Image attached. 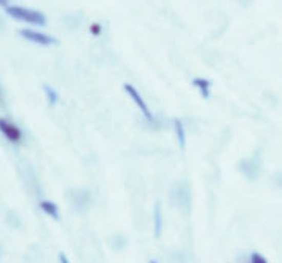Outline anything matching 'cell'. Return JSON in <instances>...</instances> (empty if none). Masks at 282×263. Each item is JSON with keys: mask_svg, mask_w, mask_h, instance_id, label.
Here are the masks:
<instances>
[{"mask_svg": "<svg viewBox=\"0 0 282 263\" xmlns=\"http://www.w3.org/2000/svg\"><path fill=\"white\" fill-rule=\"evenodd\" d=\"M7 13L11 18L27 23V24H34V26H45L47 18L42 11L32 10V8H26V7H18V5H11L7 7Z\"/></svg>", "mask_w": 282, "mask_h": 263, "instance_id": "cell-1", "label": "cell"}, {"mask_svg": "<svg viewBox=\"0 0 282 263\" xmlns=\"http://www.w3.org/2000/svg\"><path fill=\"white\" fill-rule=\"evenodd\" d=\"M123 90H125V91H126V94L132 99V102H134V104H136V107L142 112L144 118H145L147 122H152V120H153V115H152L150 109H148L147 102L144 100V97L140 96V93L136 90V88L132 86V85H129V83H125V85H123Z\"/></svg>", "mask_w": 282, "mask_h": 263, "instance_id": "cell-2", "label": "cell"}, {"mask_svg": "<svg viewBox=\"0 0 282 263\" xmlns=\"http://www.w3.org/2000/svg\"><path fill=\"white\" fill-rule=\"evenodd\" d=\"M19 35L23 38L29 40V42L37 43V45H43V47L54 45V43H56V38L54 37L47 35V34H42V32H37V31H32V29H21Z\"/></svg>", "mask_w": 282, "mask_h": 263, "instance_id": "cell-3", "label": "cell"}, {"mask_svg": "<svg viewBox=\"0 0 282 263\" xmlns=\"http://www.w3.org/2000/svg\"><path fill=\"white\" fill-rule=\"evenodd\" d=\"M0 133H2L11 144H19L23 139L21 129L7 118H0Z\"/></svg>", "mask_w": 282, "mask_h": 263, "instance_id": "cell-4", "label": "cell"}, {"mask_svg": "<svg viewBox=\"0 0 282 263\" xmlns=\"http://www.w3.org/2000/svg\"><path fill=\"white\" fill-rule=\"evenodd\" d=\"M239 171L247 175L249 179H255L257 174L260 172V159L258 156H254V158H246L243 161H239Z\"/></svg>", "mask_w": 282, "mask_h": 263, "instance_id": "cell-5", "label": "cell"}, {"mask_svg": "<svg viewBox=\"0 0 282 263\" xmlns=\"http://www.w3.org/2000/svg\"><path fill=\"white\" fill-rule=\"evenodd\" d=\"M172 128H174V134L177 139V144H179L180 150H185L187 147V131H185V125L182 120L174 118L172 120Z\"/></svg>", "mask_w": 282, "mask_h": 263, "instance_id": "cell-6", "label": "cell"}, {"mask_svg": "<svg viewBox=\"0 0 282 263\" xmlns=\"http://www.w3.org/2000/svg\"><path fill=\"white\" fill-rule=\"evenodd\" d=\"M193 86H195L196 90H198V93L201 94V97H204V99H209L211 97V93H212V90H211V80H207L204 77H196L195 80H193Z\"/></svg>", "mask_w": 282, "mask_h": 263, "instance_id": "cell-7", "label": "cell"}, {"mask_svg": "<svg viewBox=\"0 0 282 263\" xmlns=\"http://www.w3.org/2000/svg\"><path fill=\"white\" fill-rule=\"evenodd\" d=\"M40 209L45 212L47 215L53 217L54 220H57V218H59V209H57V206L53 201H42L40 203Z\"/></svg>", "mask_w": 282, "mask_h": 263, "instance_id": "cell-8", "label": "cell"}, {"mask_svg": "<svg viewBox=\"0 0 282 263\" xmlns=\"http://www.w3.org/2000/svg\"><path fill=\"white\" fill-rule=\"evenodd\" d=\"M153 217H155V238L161 236V208L159 204H155V211H153Z\"/></svg>", "mask_w": 282, "mask_h": 263, "instance_id": "cell-9", "label": "cell"}, {"mask_svg": "<svg viewBox=\"0 0 282 263\" xmlns=\"http://www.w3.org/2000/svg\"><path fill=\"white\" fill-rule=\"evenodd\" d=\"M43 91H45V96H47V100H48V104L50 106H56V102H57V93L53 90L51 86L48 85H43Z\"/></svg>", "mask_w": 282, "mask_h": 263, "instance_id": "cell-10", "label": "cell"}, {"mask_svg": "<svg viewBox=\"0 0 282 263\" xmlns=\"http://www.w3.org/2000/svg\"><path fill=\"white\" fill-rule=\"evenodd\" d=\"M250 263H268V260H266L261 254L254 252V254L250 255Z\"/></svg>", "mask_w": 282, "mask_h": 263, "instance_id": "cell-11", "label": "cell"}, {"mask_svg": "<svg viewBox=\"0 0 282 263\" xmlns=\"http://www.w3.org/2000/svg\"><path fill=\"white\" fill-rule=\"evenodd\" d=\"M91 34L93 35H99L100 34V24H93L91 26Z\"/></svg>", "mask_w": 282, "mask_h": 263, "instance_id": "cell-12", "label": "cell"}, {"mask_svg": "<svg viewBox=\"0 0 282 263\" xmlns=\"http://www.w3.org/2000/svg\"><path fill=\"white\" fill-rule=\"evenodd\" d=\"M59 261H61V263H70L69 260H67V257L61 252V254H59Z\"/></svg>", "mask_w": 282, "mask_h": 263, "instance_id": "cell-13", "label": "cell"}, {"mask_svg": "<svg viewBox=\"0 0 282 263\" xmlns=\"http://www.w3.org/2000/svg\"><path fill=\"white\" fill-rule=\"evenodd\" d=\"M4 102H5V97H4V91H2V88H0V106H4Z\"/></svg>", "mask_w": 282, "mask_h": 263, "instance_id": "cell-14", "label": "cell"}, {"mask_svg": "<svg viewBox=\"0 0 282 263\" xmlns=\"http://www.w3.org/2000/svg\"><path fill=\"white\" fill-rule=\"evenodd\" d=\"M8 4V0H0V7H7Z\"/></svg>", "mask_w": 282, "mask_h": 263, "instance_id": "cell-15", "label": "cell"}, {"mask_svg": "<svg viewBox=\"0 0 282 263\" xmlns=\"http://www.w3.org/2000/svg\"><path fill=\"white\" fill-rule=\"evenodd\" d=\"M2 27H4V21H2V19H0V29H2Z\"/></svg>", "mask_w": 282, "mask_h": 263, "instance_id": "cell-16", "label": "cell"}, {"mask_svg": "<svg viewBox=\"0 0 282 263\" xmlns=\"http://www.w3.org/2000/svg\"><path fill=\"white\" fill-rule=\"evenodd\" d=\"M150 263H156V261H150Z\"/></svg>", "mask_w": 282, "mask_h": 263, "instance_id": "cell-17", "label": "cell"}]
</instances>
